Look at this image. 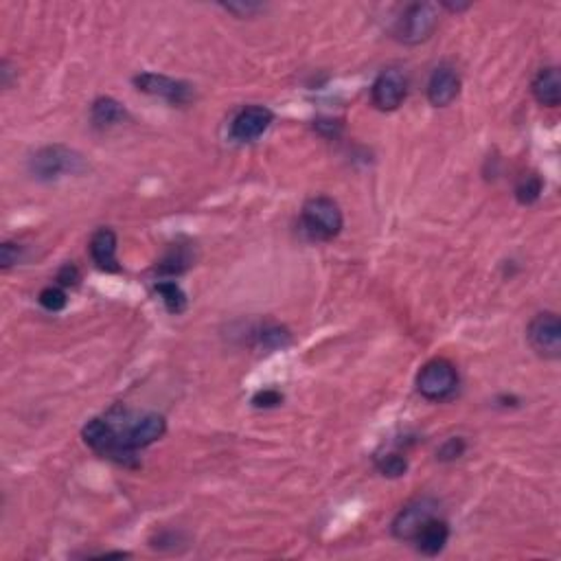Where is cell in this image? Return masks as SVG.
<instances>
[{
  "label": "cell",
  "mask_w": 561,
  "mask_h": 561,
  "mask_svg": "<svg viewBox=\"0 0 561 561\" xmlns=\"http://www.w3.org/2000/svg\"><path fill=\"white\" fill-rule=\"evenodd\" d=\"M189 265H191V256H189L178 246V248H174V250H171V253L165 255V259L159 264V272L174 277V274L184 272V270H187Z\"/></svg>",
  "instance_id": "obj_19"
},
{
  "label": "cell",
  "mask_w": 561,
  "mask_h": 561,
  "mask_svg": "<svg viewBox=\"0 0 561 561\" xmlns=\"http://www.w3.org/2000/svg\"><path fill=\"white\" fill-rule=\"evenodd\" d=\"M274 114L265 106H246L237 112V117L231 123L232 139L240 142H253L268 132L272 126Z\"/></svg>",
  "instance_id": "obj_9"
},
{
  "label": "cell",
  "mask_w": 561,
  "mask_h": 561,
  "mask_svg": "<svg viewBox=\"0 0 561 561\" xmlns=\"http://www.w3.org/2000/svg\"><path fill=\"white\" fill-rule=\"evenodd\" d=\"M84 169L82 156L61 145L42 147L31 159V171L40 180H57L66 174H79Z\"/></svg>",
  "instance_id": "obj_5"
},
{
  "label": "cell",
  "mask_w": 561,
  "mask_h": 561,
  "mask_svg": "<svg viewBox=\"0 0 561 561\" xmlns=\"http://www.w3.org/2000/svg\"><path fill=\"white\" fill-rule=\"evenodd\" d=\"M439 27V9L432 3H415L406 7L394 25V37L403 45H421Z\"/></svg>",
  "instance_id": "obj_4"
},
{
  "label": "cell",
  "mask_w": 561,
  "mask_h": 561,
  "mask_svg": "<svg viewBox=\"0 0 561 561\" xmlns=\"http://www.w3.org/2000/svg\"><path fill=\"white\" fill-rule=\"evenodd\" d=\"M259 342L265 346V349H285V346L292 342V336H289V331L285 329V327L270 325L261 329Z\"/></svg>",
  "instance_id": "obj_20"
},
{
  "label": "cell",
  "mask_w": 561,
  "mask_h": 561,
  "mask_svg": "<svg viewBox=\"0 0 561 561\" xmlns=\"http://www.w3.org/2000/svg\"><path fill=\"white\" fill-rule=\"evenodd\" d=\"M463 451H465V441L460 439V436H456V439L445 441L436 454H439L441 460H456L463 456Z\"/></svg>",
  "instance_id": "obj_22"
},
{
  "label": "cell",
  "mask_w": 561,
  "mask_h": 561,
  "mask_svg": "<svg viewBox=\"0 0 561 561\" xmlns=\"http://www.w3.org/2000/svg\"><path fill=\"white\" fill-rule=\"evenodd\" d=\"M280 402H283V394L272 391V388H268V391H259L253 397V403L256 408H274V406H279Z\"/></svg>",
  "instance_id": "obj_24"
},
{
  "label": "cell",
  "mask_w": 561,
  "mask_h": 561,
  "mask_svg": "<svg viewBox=\"0 0 561 561\" xmlns=\"http://www.w3.org/2000/svg\"><path fill=\"white\" fill-rule=\"evenodd\" d=\"M117 232L112 228H99L97 232L90 240V256L97 264L99 270H106V272H118L121 265L117 259Z\"/></svg>",
  "instance_id": "obj_12"
},
{
  "label": "cell",
  "mask_w": 561,
  "mask_h": 561,
  "mask_svg": "<svg viewBox=\"0 0 561 561\" xmlns=\"http://www.w3.org/2000/svg\"><path fill=\"white\" fill-rule=\"evenodd\" d=\"M408 94V79L399 69H386L378 75L370 88L373 106L382 112L397 110Z\"/></svg>",
  "instance_id": "obj_8"
},
{
  "label": "cell",
  "mask_w": 561,
  "mask_h": 561,
  "mask_svg": "<svg viewBox=\"0 0 561 561\" xmlns=\"http://www.w3.org/2000/svg\"><path fill=\"white\" fill-rule=\"evenodd\" d=\"M460 77L451 66H439L427 79V102L435 108H445L459 97Z\"/></svg>",
  "instance_id": "obj_11"
},
{
  "label": "cell",
  "mask_w": 561,
  "mask_h": 561,
  "mask_svg": "<svg viewBox=\"0 0 561 561\" xmlns=\"http://www.w3.org/2000/svg\"><path fill=\"white\" fill-rule=\"evenodd\" d=\"M136 88L141 93L151 94V97L167 99L171 103H187L191 99V85L178 82V79L167 77V75H156V73H141L134 77Z\"/></svg>",
  "instance_id": "obj_10"
},
{
  "label": "cell",
  "mask_w": 561,
  "mask_h": 561,
  "mask_svg": "<svg viewBox=\"0 0 561 561\" xmlns=\"http://www.w3.org/2000/svg\"><path fill=\"white\" fill-rule=\"evenodd\" d=\"M439 513V502L435 498H415L412 502H408L402 511L394 516L393 520V535L402 541H412L417 533Z\"/></svg>",
  "instance_id": "obj_6"
},
{
  "label": "cell",
  "mask_w": 561,
  "mask_h": 561,
  "mask_svg": "<svg viewBox=\"0 0 561 561\" xmlns=\"http://www.w3.org/2000/svg\"><path fill=\"white\" fill-rule=\"evenodd\" d=\"M156 294H159L160 301L165 303V307L171 313H183L187 309V297H184V292L175 280H160L156 285Z\"/></svg>",
  "instance_id": "obj_16"
},
{
  "label": "cell",
  "mask_w": 561,
  "mask_h": 561,
  "mask_svg": "<svg viewBox=\"0 0 561 561\" xmlns=\"http://www.w3.org/2000/svg\"><path fill=\"white\" fill-rule=\"evenodd\" d=\"M57 280H60V285H64V288H69V285H77L79 270L75 268L73 264H66L64 268L60 270V274H57Z\"/></svg>",
  "instance_id": "obj_25"
},
{
  "label": "cell",
  "mask_w": 561,
  "mask_h": 561,
  "mask_svg": "<svg viewBox=\"0 0 561 561\" xmlns=\"http://www.w3.org/2000/svg\"><path fill=\"white\" fill-rule=\"evenodd\" d=\"M93 123L99 127H112L118 126V123L126 121L127 112L117 99L112 97H102L93 103Z\"/></svg>",
  "instance_id": "obj_15"
},
{
  "label": "cell",
  "mask_w": 561,
  "mask_h": 561,
  "mask_svg": "<svg viewBox=\"0 0 561 561\" xmlns=\"http://www.w3.org/2000/svg\"><path fill=\"white\" fill-rule=\"evenodd\" d=\"M301 222L307 235L316 241H331L340 235L342 226H345L340 207L327 196L307 199L301 211Z\"/></svg>",
  "instance_id": "obj_1"
},
{
  "label": "cell",
  "mask_w": 561,
  "mask_h": 561,
  "mask_svg": "<svg viewBox=\"0 0 561 561\" xmlns=\"http://www.w3.org/2000/svg\"><path fill=\"white\" fill-rule=\"evenodd\" d=\"M417 391L427 402H445L459 391V370L450 360H430L417 375Z\"/></svg>",
  "instance_id": "obj_3"
},
{
  "label": "cell",
  "mask_w": 561,
  "mask_h": 561,
  "mask_svg": "<svg viewBox=\"0 0 561 561\" xmlns=\"http://www.w3.org/2000/svg\"><path fill=\"white\" fill-rule=\"evenodd\" d=\"M224 9H226V12H232V13L241 12V13H246V16H248V13H253V12H256V9H261V7H259V4H224Z\"/></svg>",
  "instance_id": "obj_26"
},
{
  "label": "cell",
  "mask_w": 561,
  "mask_h": 561,
  "mask_svg": "<svg viewBox=\"0 0 561 561\" xmlns=\"http://www.w3.org/2000/svg\"><path fill=\"white\" fill-rule=\"evenodd\" d=\"M375 467H378V472L386 478L406 476L408 459L406 456L397 454V451H386V454H382V456H378V459H375Z\"/></svg>",
  "instance_id": "obj_17"
},
{
  "label": "cell",
  "mask_w": 561,
  "mask_h": 561,
  "mask_svg": "<svg viewBox=\"0 0 561 561\" xmlns=\"http://www.w3.org/2000/svg\"><path fill=\"white\" fill-rule=\"evenodd\" d=\"M82 436L85 443L97 451V454L106 456V459L114 460V463L127 465V467H130V465H136L134 454L126 450L117 426H114V421L108 415L94 417V419L85 423Z\"/></svg>",
  "instance_id": "obj_2"
},
{
  "label": "cell",
  "mask_w": 561,
  "mask_h": 561,
  "mask_svg": "<svg viewBox=\"0 0 561 561\" xmlns=\"http://www.w3.org/2000/svg\"><path fill=\"white\" fill-rule=\"evenodd\" d=\"M541 191H544V183L537 174H529V175H522L520 183L516 184V198L517 202L524 204V207H531L540 199Z\"/></svg>",
  "instance_id": "obj_18"
},
{
  "label": "cell",
  "mask_w": 561,
  "mask_h": 561,
  "mask_svg": "<svg viewBox=\"0 0 561 561\" xmlns=\"http://www.w3.org/2000/svg\"><path fill=\"white\" fill-rule=\"evenodd\" d=\"M448 540H450L448 522L441 520V517L436 516L423 526L412 541H415L417 550H419L421 555H426V557H436L439 553H443Z\"/></svg>",
  "instance_id": "obj_13"
},
{
  "label": "cell",
  "mask_w": 561,
  "mask_h": 561,
  "mask_svg": "<svg viewBox=\"0 0 561 561\" xmlns=\"http://www.w3.org/2000/svg\"><path fill=\"white\" fill-rule=\"evenodd\" d=\"M66 303H69V298H66V292L61 288H45L40 292V305L45 309H49V312H61V309L66 307Z\"/></svg>",
  "instance_id": "obj_21"
},
{
  "label": "cell",
  "mask_w": 561,
  "mask_h": 561,
  "mask_svg": "<svg viewBox=\"0 0 561 561\" xmlns=\"http://www.w3.org/2000/svg\"><path fill=\"white\" fill-rule=\"evenodd\" d=\"M533 97L537 99V103L544 108H557L561 102V79H559V70L555 66H546L540 73L535 75L533 85Z\"/></svg>",
  "instance_id": "obj_14"
},
{
  "label": "cell",
  "mask_w": 561,
  "mask_h": 561,
  "mask_svg": "<svg viewBox=\"0 0 561 561\" xmlns=\"http://www.w3.org/2000/svg\"><path fill=\"white\" fill-rule=\"evenodd\" d=\"M526 337H529V345L533 346L535 354L541 355V358H561V322L555 312L537 313L533 321H531Z\"/></svg>",
  "instance_id": "obj_7"
},
{
  "label": "cell",
  "mask_w": 561,
  "mask_h": 561,
  "mask_svg": "<svg viewBox=\"0 0 561 561\" xmlns=\"http://www.w3.org/2000/svg\"><path fill=\"white\" fill-rule=\"evenodd\" d=\"M20 255H22V248L18 244H3L0 246V264H3V268H12L13 264H18L20 261Z\"/></svg>",
  "instance_id": "obj_23"
}]
</instances>
